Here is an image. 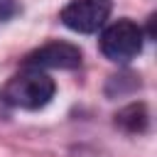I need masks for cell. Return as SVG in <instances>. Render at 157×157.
<instances>
[{
  "label": "cell",
  "mask_w": 157,
  "mask_h": 157,
  "mask_svg": "<svg viewBox=\"0 0 157 157\" xmlns=\"http://www.w3.org/2000/svg\"><path fill=\"white\" fill-rule=\"evenodd\" d=\"M54 81L42 71V69H29L15 74L5 86H2V101L12 108L22 110H39L54 98Z\"/></svg>",
  "instance_id": "obj_1"
},
{
  "label": "cell",
  "mask_w": 157,
  "mask_h": 157,
  "mask_svg": "<svg viewBox=\"0 0 157 157\" xmlns=\"http://www.w3.org/2000/svg\"><path fill=\"white\" fill-rule=\"evenodd\" d=\"M25 66L29 69H76L81 66V49L69 42H49L27 54Z\"/></svg>",
  "instance_id": "obj_4"
},
{
  "label": "cell",
  "mask_w": 157,
  "mask_h": 157,
  "mask_svg": "<svg viewBox=\"0 0 157 157\" xmlns=\"http://www.w3.org/2000/svg\"><path fill=\"white\" fill-rule=\"evenodd\" d=\"M17 12V0H0V22L10 20Z\"/></svg>",
  "instance_id": "obj_6"
},
{
  "label": "cell",
  "mask_w": 157,
  "mask_h": 157,
  "mask_svg": "<svg viewBox=\"0 0 157 157\" xmlns=\"http://www.w3.org/2000/svg\"><path fill=\"white\" fill-rule=\"evenodd\" d=\"M113 10L110 0H71L61 10V22L81 34H91L101 29Z\"/></svg>",
  "instance_id": "obj_3"
},
{
  "label": "cell",
  "mask_w": 157,
  "mask_h": 157,
  "mask_svg": "<svg viewBox=\"0 0 157 157\" xmlns=\"http://www.w3.org/2000/svg\"><path fill=\"white\" fill-rule=\"evenodd\" d=\"M142 42H145V34L132 20H118L110 27L103 29L101 52H103L105 59L125 64V61L135 59L142 52Z\"/></svg>",
  "instance_id": "obj_2"
},
{
  "label": "cell",
  "mask_w": 157,
  "mask_h": 157,
  "mask_svg": "<svg viewBox=\"0 0 157 157\" xmlns=\"http://www.w3.org/2000/svg\"><path fill=\"white\" fill-rule=\"evenodd\" d=\"M150 123V113L145 103H130L115 113V125L128 130V132H145Z\"/></svg>",
  "instance_id": "obj_5"
}]
</instances>
